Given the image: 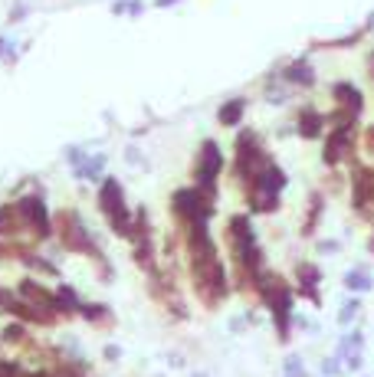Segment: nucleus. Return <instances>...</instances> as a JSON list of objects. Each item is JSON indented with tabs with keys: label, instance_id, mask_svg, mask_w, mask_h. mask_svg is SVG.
<instances>
[{
	"label": "nucleus",
	"instance_id": "obj_1",
	"mask_svg": "<svg viewBox=\"0 0 374 377\" xmlns=\"http://www.w3.org/2000/svg\"><path fill=\"white\" fill-rule=\"evenodd\" d=\"M260 292H262V299H266V305L273 309L279 338H289V312H292V295H289V289L276 276H262L260 279Z\"/></svg>",
	"mask_w": 374,
	"mask_h": 377
},
{
	"label": "nucleus",
	"instance_id": "obj_2",
	"mask_svg": "<svg viewBox=\"0 0 374 377\" xmlns=\"http://www.w3.org/2000/svg\"><path fill=\"white\" fill-rule=\"evenodd\" d=\"M99 201H102V210H105V217L112 220V226L122 233V237H128L132 233V220H128V210H125V201H122V187H118V181H105L102 184V194H99Z\"/></svg>",
	"mask_w": 374,
	"mask_h": 377
},
{
	"label": "nucleus",
	"instance_id": "obj_3",
	"mask_svg": "<svg viewBox=\"0 0 374 377\" xmlns=\"http://www.w3.org/2000/svg\"><path fill=\"white\" fill-rule=\"evenodd\" d=\"M220 167H224V154H220V148H217L213 141H204L200 158H197V181H200V187L207 190V194H213V184H217Z\"/></svg>",
	"mask_w": 374,
	"mask_h": 377
},
{
	"label": "nucleus",
	"instance_id": "obj_4",
	"mask_svg": "<svg viewBox=\"0 0 374 377\" xmlns=\"http://www.w3.org/2000/svg\"><path fill=\"white\" fill-rule=\"evenodd\" d=\"M230 237H233V246H237L243 263L260 266V250H256V239H253V230H249L247 217H233V220H230Z\"/></svg>",
	"mask_w": 374,
	"mask_h": 377
},
{
	"label": "nucleus",
	"instance_id": "obj_5",
	"mask_svg": "<svg viewBox=\"0 0 374 377\" xmlns=\"http://www.w3.org/2000/svg\"><path fill=\"white\" fill-rule=\"evenodd\" d=\"M332 95H335V102L341 105V115H338L335 125H351V122L362 115V105H364L362 92L351 86V82H338V86L332 89Z\"/></svg>",
	"mask_w": 374,
	"mask_h": 377
},
{
	"label": "nucleus",
	"instance_id": "obj_6",
	"mask_svg": "<svg viewBox=\"0 0 374 377\" xmlns=\"http://www.w3.org/2000/svg\"><path fill=\"white\" fill-rule=\"evenodd\" d=\"M175 210L184 217V220L197 223V220H207V217H211V203H204V194H200V190H177Z\"/></svg>",
	"mask_w": 374,
	"mask_h": 377
},
{
	"label": "nucleus",
	"instance_id": "obj_7",
	"mask_svg": "<svg viewBox=\"0 0 374 377\" xmlns=\"http://www.w3.org/2000/svg\"><path fill=\"white\" fill-rule=\"evenodd\" d=\"M351 141H355V128L351 125H335V135L325 145V164H338L345 154H348Z\"/></svg>",
	"mask_w": 374,
	"mask_h": 377
},
{
	"label": "nucleus",
	"instance_id": "obj_8",
	"mask_svg": "<svg viewBox=\"0 0 374 377\" xmlns=\"http://www.w3.org/2000/svg\"><path fill=\"white\" fill-rule=\"evenodd\" d=\"M256 158H260V138L253 135V131H243L237 138V171L243 177L253 171V164H256Z\"/></svg>",
	"mask_w": 374,
	"mask_h": 377
},
{
	"label": "nucleus",
	"instance_id": "obj_9",
	"mask_svg": "<svg viewBox=\"0 0 374 377\" xmlns=\"http://www.w3.org/2000/svg\"><path fill=\"white\" fill-rule=\"evenodd\" d=\"M20 210H24L26 223L33 226V230H39V237L50 233V217H46V207H43L39 197H24V201H20Z\"/></svg>",
	"mask_w": 374,
	"mask_h": 377
},
{
	"label": "nucleus",
	"instance_id": "obj_10",
	"mask_svg": "<svg viewBox=\"0 0 374 377\" xmlns=\"http://www.w3.org/2000/svg\"><path fill=\"white\" fill-rule=\"evenodd\" d=\"M362 351H364V341H362V331H351L345 338L338 341V358H345V365L355 371L362 365Z\"/></svg>",
	"mask_w": 374,
	"mask_h": 377
},
{
	"label": "nucleus",
	"instance_id": "obj_11",
	"mask_svg": "<svg viewBox=\"0 0 374 377\" xmlns=\"http://www.w3.org/2000/svg\"><path fill=\"white\" fill-rule=\"evenodd\" d=\"M355 203L358 207L374 203V174L368 167H355Z\"/></svg>",
	"mask_w": 374,
	"mask_h": 377
},
{
	"label": "nucleus",
	"instance_id": "obj_12",
	"mask_svg": "<svg viewBox=\"0 0 374 377\" xmlns=\"http://www.w3.org/2000/svg\"><path fill=\"white\" fill-rule=\"evenodd\" d=\"M283 75H286V82H292V86H312L315 82V73H312V66L305 59H296Z\"/></svg>",
	"mask_w": 374,
	"mask_h": 377
},
{
	"label": "nucleus",
	"instance_id": "obj_13",
	"mask_svg": "<svg viewBox=\"0 0 374 377\" xmlns=\"http://www.w3.org/2000/svg\"><path fill=\"white\" fill-rule=\"evenodd\" d=\"M243 112H247V99H230L220 105L217 118H220V125H237L240 118H243Z\"/></svg>",
	"mask_w": 374,
	"mask_h": 377
},
{
	"label": "nucleus",
	"instance_id": "obj_14",
	"mask_svg": "<svg viewBox=\"0 0 374 377\" xmlns=\"http://www.w3.org/2000/svg\"><path fill=\"white\" fill-rule=\"evenodd\" d=\"M319 131H322V115L315 112V109H302L299 135H302V138H319Z\"/></svg>",
	"mask_w": 374,
	"mask_h": 377
},
{
	"label": "nucleus",
	"instance_id": "obj_15",
	"mask_svg": "<svg viewBox=\"0 0 374 377\" xmlns=\"http://www.w3.org/2000/svg\"><path fill=\"white\" fill-rule=\"evenodd\" d=\"M299 282H302V292L312 295V302H319V269L309 263L299 266Z\"/></svg>",
	"mask_w": 374,
	"mask_h": 377
},
{
	"label": "nucleus",
	"instance_id": "obj_16",
	"mask_svg": "<svg viewBox=\"0 0 374 377\" xmlns=\"http://www.w3.org/2000/svg\"><path fill=\"white\" fill-rule=\"evenodd\" d=\"M102 167H105V154H92V158L79 164V177H99Z\"/></svg>",
	"mask_w": 374,
	"mask_h": 377
},
{
	"label": "nucleus",
	"instance_id": "obj_17",
	"mask_svg": "<svg viewBox=\"0 0 374 377\" xmlns=\"http://www.w3.org/2000/svg\"><path fill=\"white\" fill-rule=\"evenodd\" d=\"M345 286H348V289L368 292V289H371V276H368V269H351L348 276H345Z\"/></svg>",
	"mask_w": 374,
	"mask_h": 377
},
{
	"label": "nucleus",
	"instance_id": "obj_18",
	"mask_svg": "<svg viewBox=\"0 0 374 377\" xmlns=\"http://www.w3.org/2000/svg\"><path fill=\"white\" fill-rule=\"evenodd\" d=\"M141 10H145V3H141V0H115V3H112L115 17H122V13H128V17H138Z\"/></svg>",
	"mask_w": 374,
	"mask_h": 377
},
{
	"label": "nucleus",
	"instance_id": "obj_19",
	"mask_svg": "<svg viewBox=\"0 0 374 377\" xmlns=\"http://www.w3.org/2000/svg\"><path fill=\"white\" fill-rule=\"evenodd\" d=\"M0 59H3V63H17V46H13V39L0 37Z\"/></svg>",
	"mask_w": 374,
	"mask_h": 377
},
{
	"label": "nucleus",
	"instance_id": "obj_20",
	"mask_svg": "<svg viewBox=\"0 0 374 377\" xmlns=\"http://www.w3.org/2000/svg\"><path fill=\"white\" fill-rule=\"evenodd\" d=\"M358 309H362V305H358V302H355V299H351V302H345V309L338 312V322H341V325H348L351 318L358 315Z\"/></svg>",
	"mask_w": 374,
	"mask_h": 377
},
{
	"label": "nucleus",
	"instance_id": "obj_21",
	"mask_svg": "<svg viewBox=\"0 0 374 377\" xmlns=\"http://www.w3.org/2000/svg\"><path fill=\"white\" fill-rule=\"evenodd\" d=\"M0 309H13V312H24V302H17L7 289H0Z\"/></svg>",
	"mask_w": 374,
	"mask_h": 377
},
{
	"label": "nucleus",
	"instance_id": "obj_22",
	"mask_svg": "<svg viewBox=\"0 0 374 377\" xmlns=\"http://www.w3.org/2000/svg\"><path fill=\"white\" fill-rule=\"evenodd\" d=\"M286 377H305V374H302V361H299V358H289V361H286Z\"/></svg>",
	"mask_w": 374,
	"mask_h": 377
},
{
	"label": "nucleus",
	"instance_id": "obj_23",
	"mask_svg": "<svg viewBox=\"0 0 374 377\" xmlns=\"http://www.w3.org/2000/svg\"><path fill=\"white\" fill-rule=\"evenodd\" d=\"M322 371H325V374H338V371H341V365H338V361H325Z\"/></svg>",
	"mask_w": 374,
	"mask_h": 377
},
{
	"label": "nucleus",
	"instance_id": "obj_24",
	"mask_svg": "<svg viewBox=\"0 0 374 377\" xmlns=\"http://www.w3.org/2000/svg\"><path fill=\"white\" fill-rule=\"evenodd\" d=\"M24 17H26V7H24V3H20V7H17V10L10 13V20H24Z\"/></svg>",
	"mask_w": 374,
	"mask_h": 377
},
{
	"label": "nucleus",
	"instance_id": "obj_25",
	"mask_svg": "<svg viewBox=\"0 0 374 377\" xmlns=\"http://www.w3.org/2000/svg\"><path fill=\"white\" fill-rule=\"evenodd\" d=\"M175 3H181V0H154V7H161V10H168V7H175Z\"/></svg>",
	"mask_w": 374,
	"mask_h": 377
},
{
	"label": "nucleus",
	"instance_id": "obj_26",
	"mask_svg": "<svg viewBox=\"0 0 374 377\" xmlns=\"http://www.w3.org/2000/svg\"><path fill=\"white\" fill-rule=\"evenodd\" d=\"M7 217H10V210H7V207H0V230H3V223H7Z\"/></svg>",
	"mask_w": 374,
	"mask_h": 377
},
{
	"label": "nucleus",
	"instance_id": "obj_27",
	"mask_svg": "<svg viewBox=\"0 0 374 377\" xmlns=\"http://www.w3.org/2000/svg\"><path fill=\"white\" fill-rule=\"evenodd\" d=\"M371 66H374V56H371Z\"/></svg>",
	"mask_w": 374,
	"mask_h": 377
}]
</instances>
